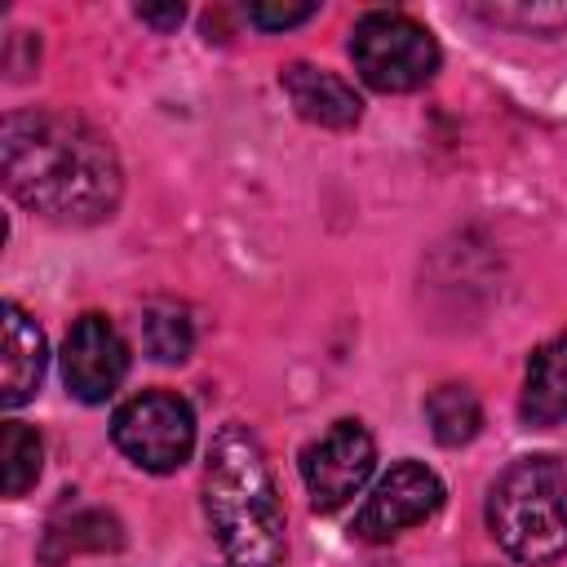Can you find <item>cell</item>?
<instances>
[{
	"instance_id": "6da1fadb",
	"label": "cell",
	"mask_w": 567,
	"mask_h": 567,
	"mask_svg": "<svg viewBox=\"0 0 567 567\" xmlns=\"http://www.w3.org/2000/svg\"><path fill=\"white\" fill-rule=\"evenodd\" d=\"M4 186L53 221H102L120 204V159L111 142L62 111H18L0 128Z\"/></svg>"
},
{
	"instance_id": "7a4b0ae2",
	"label": "cell",
	"mask_w": 567,
	"mask_h": 567,
	"mask_svg": "<svg viewBox=\"0 0 567 567\" xmlns=\"http://www.w3.org/2000/svg\"><path fill=\"white\" fill-rule=\"evenodd\" d=\"M204 509L230 567L284 563V505L266 452L244 425H221L208 447Z\"/></svg>"
},
{
	"instance_id": "3957f363",
	"label": "cell",
	"mask_w": 567,
	"mask_h": 567,
	"mask_svg": "<svg viewBox=\"0 0 567 567\" xmlns=\"http://www.w3.org/2000/svg\"><path fill=\"white\" fill-rule=\"evenodd\" d=\"M487 527L518 563H554L567 549V470L554 456L514 461L492 496Z\"/></svg>"
},
{
	"instance_id": "277c9868",
	"label": "cell",
	"mask_w": 567,
	"mask_h": 567,
	"mask_svg": "<svg viewBox=\"0 0 567 567\" xmlns=\"http://www.w3.org/2000/svg\"><path fill=\"white\" fill-rule=\"evenodd\" d=\"M350 58H354V71L381 93L421 89L439 71L434 35L416 18L394 13V9H377L359 18L350 35Z\"/></svg>"
},
{
	"instance_id": "5b68a950",
	"label": "cell",
	"mask_w": 567,
	"mask_h": 567,
	"mask_svg": "<svg viewBox=\"0 0 567 567\" xmlns=\"http://www.w3.org/2000/svg\"><path fill=\"white\" fill-rule=\"evenodd\" d=\"M111 439L133 465L151 474H168L195 447V412L173 390H142L115 412Z\"/></svg>"
},
{
	"instance_id": "8992f818",
	"label": "cell",
	"mask_w": 567,
	"mask_h": 567,
	"mask_svg": "<svg viewBox=\"0 0 567 567\" xmlns=\"http://www.w3.org/2000/svg\"><path fill=\"white\" fill-rule=\"evenodd\" d=\"M377 465V443L359 421H337L328 425L306 452H301V478L310 492L315 509H341L372 474Z\"/></svg>"
},
{
	"instance_id": "52a82bcc",
	"label": "cell",
	"mask_w": 567,
	"mask_h": 567,
	"mask_svg": "<svg viewBox=\"0 0 567 567\" xmlns=\"http://www.w3.org/2000/svg\"><path fill=\"white\" fill-rule=\"evenodd\" d=\"M443 505V483L434 470H425L421 461H399L363 501V509L354 514V536L359 540H390L416 523H425L434 509Z\"/></svg>"
},
{
	"instance_id": "ba28073f",
	"label": "cell",
	"mask_w": 567,
	"mask_h": 567,
	"mask_svg": "<svg viewBox=\"0 0 567 567\" xmlns=\"http://www.w3.org/2000/svg\"><path fill=\"white\" fill-rule=\"evenodd\" d=\"M128 372V346L106 315H80L62 341V381L80 403H102Z\"/></svg>"
},
{
	"instance_id": "9c48e42d",
	"label": "cell",
	"mask_w": 567,
	"mask_h": 567,
	"mask_svg": "<svg viewBox=\"0 0 567 567\" xmlns=\"http://www.w3.org/2000/svg\"><path fill=\"white\" fill-rule=\"evenodd\" d=\"M279 84H284V93L292 97L297 115L310 120V124L350 128V124H359V115H363L359 93H354L341 75H332V71H323V66L288 62V66L279 71Z\"/></svg>"
},
{
	"instance_id": "30bf717a",
	"label": "cell",
	"mask_w": 567,
	"mask_h": 567,
	"mask_svg": "<svg viewBox=\"0 0 567 567\" xmlns=\"http://www.w3.org/2000/svg\"><path fill=\"white\" fill-rule=\"evenodd\" d=\"M0 350H4L0 354V403L22 408L35 394L49 354H44V332L18 301L4 306V346Z\"/></svg>"
},
{
	"instance_id": "8fae6325",
	"label": "cell",
	"mask_w": 567,
	"mask_h": 567,
	"mask_svg": "<svg viewBox=\"0 0 567 567\" xmlns=\"http://www.w3.org/2000/svg\"><path fill=\"white\" fill-rule=\"evenodd\" d=\"M523 416L532 425H558L567 421V332L545 341L527 363L523 385Z\"/></svg>"
},
{
	"instance_id": "7c38bea8",
	"label": "cell",
	"mask_w": 567,
	"mask_h": 567,
	"mask_svg": "<svg viewBox=\"0 0 567 567\" xmlns=\"http://www.w3.org/2000/svg\"><path fill=\"white\" fill-rule=\"evenodd\" d=\"M120 545H124V536H120L115 514L71 505V509H62L49 523L44 545H40V558L44 563H62L66 554H80V549H120Z\"/></svg>"
},
{
	"instance_id": "4fadbf2b",
	"label": "cell",
	"mask_w": 567,
	"mask_h": 567,
	"mask_svg": "<svg viewBox=\"0 0 567 567\" xmlns=\"http://www.w3.org/2000/svg\"><path fill=\"white\" fill-rule=\"evenodd\" d=\"M425 421H430V434H434L443 447H461V443H470V439L478 434V425H483L478 394H474L470 385L447 381V385L430 390V399H425Z\"/></svg>"
},
{
	"instance_id": "5bb4252c",
	"label": "cell",
	"mask_w": 567,
	"mask_h": 567,
	"mask_svg": "<svg viewBox=\"0 0 567 567\" xmlns=\"http://www.w3.org/2000/svg\"><path fill=\"white\" fill-rule=\"evenodd\" d=\"M40 461H44L40 434L31 425H22V421H4V430H0V483H4V496H22L40 478Z\"/></svg>"
},
{
	"instance_id": "9a60e30c",
	"label": "cell",
	"mask_w": 567,
	"mask_h": 567,
	"mask_svg": "<svg viewBox=\"0 0 567 567\" xmlns=\"http://www.w3.org/2000/svg\"><path fill=\"white\" fill-rule=\"evenodd\" d=\"M190 319H186V310H177L173 301H155V306H146V315H142V346H146V354L151 359H159V363H182L186 354H190Z\"/></svg>"
},
{
	"instance_id": "2e32d148",
	"label": "cell",
	"mask_w": 567,
	"mask_h": 567,
	"mask_svg": "<svg viewBox=\"0 0 567 567\" xmlns=\"http://www.w3.org/2000/svg\"><path fill=\"white\" fill-rule=\"evenodd\" d=\"M315 13H319V4H248V22L261 31H284V27H297Z\"/></svg>"
},
{
	"instance_id": "e0dca14e",
	"label": "cell",
	"mask_w": 567,
	"mask_h": 567,
	"mask_svg": "<svg viewBox=\"0 0 567 567\" xmlns=\"http://www.w3.org/2000/svg\"><path fill=\"white\" fill-rule=\"evenodd\" d=\"M137 18L159 27V31H173L182 22V4H137Z\"/></svg>"
}]
</instances>
